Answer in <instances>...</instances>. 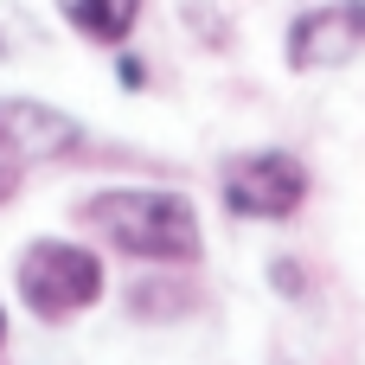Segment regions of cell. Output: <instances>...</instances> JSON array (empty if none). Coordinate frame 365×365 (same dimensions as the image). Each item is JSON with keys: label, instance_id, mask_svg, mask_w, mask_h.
<instances>
[{"label": "cell", "instance_id": "6da1fadb", "mask_svg": "<svg viewBox=\"0 0 365 365\" xmlns=\"http://www.w3.org/2000/svg\"><path fill=\"white\" fill-rule=\"evenodd\" d=\"M83 225H96L122 257H141V263L186 269V263L205 257L192 199L167 192V186H109V192H90L83 199Z\"/></svg>", "mask_w": 365, "mask_h": 365}, {"label": "cell", "instance_id": "3957f363", "mask_svg": "<svg viewBox=\"0 0 365 365\" xmlns=\"http://www.w3.org/2000/svg\"><path fill=\"white\" fill-rule=\"evenodd\" d=\"M218 199L231 218L244 225H282L302 212L308 199V167L289 154V148H250V154H231L225 173H218Z\"/></svg>", "mask_w": 365, "mask_h": 365}, {"label": "cell", "instance_id": "8992f818", "mask_svg": "<svg viewBox=\"0 0 365 365\" xmlns=\"http://www.w3.org/2000/svg\"><path fill=\"white\" fill-rule=\"evenodd\" d=\"M58 13H64V26H71L77 38H90V45H122V38L135 32V19H141V0H58Z\"/></svg>", "mask_w": 365, "mask_h": 365}, {"label": "cell", "instance_id": "277c9868", "mask_svg": "<svg viewBox=\"0 0 365 365\" xmlns=\"http://www.w3.org/2000/svg\"><path fill=\"white\" fill-rule=\"evenodd\" d=\"M289 71H340L365 51V0H327L289 19Z\"/></svg>", "mask_w": 365, "mask_h": 365}, {"label": "cell", "instance_id": "52a82bcc", "mask_svg": "<svg viewBox=\"0 0 365 365\" xmlns=\"http://www.w3.org/2000/svg\"><path fill=\"white\" fill-rule=\"evenodd\" d=\"M192 308H199V289L180 282V276H160V269L128 289V314L135 321H186Z\"/></svg>", "mask_w": 365, "mask_h": 365}, {"label": "cell", "instance_id": "9c48e42d", "mask_svg": "<svg viewBox=\"0 0 365 365\" xmlns=\"http://www.w3.org/2000/svg\"><path fill=\"white\" fill-rule=\"evenodd\" d=\"M13 192H19V160L0 148V199H13Z\"/></svg>", "mask_w": 365, "mask_h": 365}, {"label": "cell", "instance_id": "5b68a950", "mask_svg": "<svg viewBox=\"0 0 365 365\" xmlns=\"http://www.w3.org/2000/svg\"><path fill=\"white\" fill-rule=\"evenodd\" d=\"M0 148L32 167V160H64L83 148V122L38 103V96H0Z\"/></svg>", "mask_w": 365, "mask_h": 365}, {"label": "cell", "instance_id": "ba28073f", "mask_svg": "<svg viewBox=\"0 0 365 365\" xmlns=\"http://www.w3.org/2000/svg\"><path fill=\"white\" fill-rule=\"evenodd\" d=\"M269 276H276V289H282V295H302V276H295V263H289V257H276V263H269Z\"/></svg>", "mask_w": 365, "mask_h": 365}, {"label": "cell", "instance_id": "8fae6325", "mask_svg": "<svg viewBox=\"0 0 365 365\" xmlns=\"http://www.w3.org/2000/svg\"><path fill=\"white\" fill-rule=\"evenodd\" d=\"M0 346H6V308H0Z\"/></svg>", "mask_w": 365, "mask_h": 365}, {"label": "cell", "instance_id": "7a4b0ae2", "mask_svg": "<svg viewBox=\"0 0 365 365\" xmlns=\"http://www.w3.org/2000/svg\"><path fill=\"white\" fill-rule=\"evenodd\" d=\"M13 289L38 321L64 327V321H77L103 302V257L71 244V237H38L13 263Z\"/></svg>", "mask_w": 365, "mask_h": 365}, {"label": "cell", "instance_id": "30bf717a", "mask_svg": "<svg viewBox=\"0 0 365 365\" xmlns=\"http://www.w3.org/2000/svg\"><path fill=\"white\" fill-rule=\"evenodd\" d=\"M141 77H148V71H141V58H122V83H128V90H141Z\"/></svg>", "mask_w": 365, "mask_h": 365}]
</instances>
